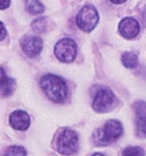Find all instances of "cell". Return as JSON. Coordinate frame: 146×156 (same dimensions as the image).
Returning a JSON list of instances; mask_svg holds the SVG:
<instances>
[{"mask_svg": "<svg viewBox=\"0 0 146 156\" xmlns=\"http://www.w3.org/2000/svg\"><path fill=\"white\" fill-rule=\"evenodd\" d=\"M54 53L61 62H71L77 55L76 42L70 38H63L55 45Z\"/></svg>", "mask_w": 146, "mask_h": 156, "instance_id": "obj_6", "label": "cell"}, {"mask_svg": "<svg viewBox=\"0 0 146 156\" xmlns=\"http://www.w3.org/2000/svg\"><path fill=\"white\" fill-rule=\"evenodd\" d=\"M122 156H145V151L140 147H127L123 150Z\"/></svg>", "mask_w": 146, "mask_h": 156, "instance_id": "obj_16", "label": "cell"}, {"mask_svg": "<svg viewBox=\"0 0 146 156\" xmlns=\"http://www.w3.org/2000/svg\"><path fill=\"white\" fill-rule=\"evenodd\" d=\"M118 31L121 33V35L124 37L125 39H134L139 34L140 31V26L139 23L134 18H124L123 20L118 25Z\"/></svg>", "mask_w": 146, "mask_h": 156, "instance_id": "obj_8", "label": "cell"}, {"mask_svg": "<svg viewBox=\"0 0 146 156\" xmlns=\"http://www.w3.org/2000/svg\"><path fill=\"white\" fill-rule=\"evenodd\" d=\"M26 8L31 14H41L45 11V6L41 4L40 0H27Z\"/></svg>", "mask_w": 146, "mask_h": 156, "instance_id": "obj_12", "label": "cell"}, {"mask_svg": "<svg viewBox=\"0 0 146 156\" xmlns=\"http://www.w3.org/2000/svg\"><path fill=\"white\" fill-rule=\"evenodd\" d=\"M91 156H104L103 154H100V153H95L93 155H91Z\"/></svg>", "mask_w": 146, "mask_h": 156, "instance_id": "obj_21", "label": "cell"}, {"mask_svg": "<svg viewBox=\"0 0 146 156\" xmlns=\"http://www.w3.org/2000/svg\"><path fill=\"white\" fill-rule=\"evenodd\" d=\"M122 62L126 68H134L138 65V56L133 52H125L122 55Z\"/></svg>", "mask_w": 146, "mask_h": 156, "instance_id": "obj_11", "label": "cell"}, {"mask_svg": "<svg viewBox=\"0 0 146 156\" xmlns=\"http://www.w3.org/2000/svg\"><path fill=\"white\" fill-rule=\"evenodd\" d=\"M98 20H100L98 12L92 5H87L82 7L76 16V23L78 28L84 32H91L93 28H96Z\"/></svg>", "mask_w": 146, "mask_h": 156, "instance_id": "obj_5", "label": "cell"}, {"mask_svg": "<svg viewBox=\"0 0 146 156\" xmlns=\"http://www.w3.org/2000/svg\"><path fill=\"white\" fill-rule=\"evenodd\" d=\"M96 143L98 146L109 144L117 141L123 135V125L118 120H109L103 128L96 132Z\"/></svg>", "mask_w": 146, "mask_h": 156, "instance_id": "obj_3", "label": "cell"}, {"mask_svg": "<svg viewBox=\"0 0 146 156\" xmlns=\"http://www.w3.org/2000/svg\"><path fill=\"white\" fill-rule=\"evenodd\" d=\"M9 125L16 130H27L31 126V117L23 110H15L9 115Z\"/></svg>", "mask_w": 146, "mask_h": 156, "instance_id": "obj_9", "label": "cell"}, {"mask_svg": "<svg viewBox=\"0 0 146 156\" xmlns=\"http://www.w3.org/2000/svg\"><path fill=\"white\" fill-rule=\"evenodd\" d=\"M21 48L27 56L35 58L41 53L43 48V41L35 35H26L21 40Z\"/></svg>", "mask_w": 146, "mask_h": 156, "instance_id": "obj_7", "label": "cell"}, {"mask_svg": "<svg viewBox=\"0 0 146 156\" xmlns=\"http://www.w3.org/2000/svg\"><path fill=\"white\" fill-rule=\"evenodd\" d=\"M116 96L114 92L108 87H100L96 92L93 102H92V108L97 113H107L111 110L116 106Z\"/></svg>", "mask_w": 146, "mask_h": 156, "instance_id": "obj_4", "label": "cell"}, {"mask_svg": "<svg viewBox=\"0 0 146 156\" xmlns=\"http://www.w3.org/2000/svg\"><path fill=\"white\" fill-rule=\"evenodd\" d=\"M48 26H49V21L48 18H39L36 20H34L32 23L33 30L36 33H45L48 31Z\"/></svg>", "mask_w": 146, "mask_h": 156, "instance_id": "obj_13", "label": "cell"}, {"mask_svg": "<svg viewBox=\"0 0 146 156\" xmlns=\"http://www.w3.org/2000/svg\"><path fill=\"white\" fill-rule=\"evenodd\" d=\"M111 2H114V4H123V2H125L126 0H110Z\"/></svg>", "mask_w": 146, "mask_h": 156, "instance_id": "obj_20", "label": "cell"}, {"mask_svg": "<svg viewBox=\"0 0 146 156\" xmlns=\"http://www.w3.org/2000/svg\"><path fill=\"white\" fill-rule=\"evenodd\" d=\"M133 109L136 112L137 117H144V119H146V102L137 101L133 105Z\"/></svg>", "mask_w": 146, "mask_h": 156, "instance_id": "obj_17", "label": "cell"}, {"mask_svg": "<svg viewBox=\"0 0 146 156\" xmlns=\"http://www.w3.org/2000/svg\"><path fill=\"white\" fill-rule=\"evenodd\" d=\"M55 148L62 155H74L78 149V135L70 128H61L55 137Z\"/></svg>", "mask_w": 146, "mask_h": 156, "instance_id": "obj_2", "label": "cell"}, {"mask_svg": "<svg viewBox=\"0 0 146 156\" xmlns=\"http://www.w3.org/2000/svg\"><path fill=\"white\" fill-rule=\"evenodd\" d=\"M15 88V81L8 78L5 69L0 67V94L4 96H9Z\"/></svg>", "mask_w": 146, "mask_h": 156, "instance_id": "obj_10", "label": "cell"}, {"mask_svg": "<svg viewBox=\"0 0 146 156\" xmlns=\"http://www.w3.org/2000/svg\"><path fill=\"white\" fill-rule=\"evenodd\" d=\"M11 5V0H0V9H6Z\"/></svg>", "mask_w": 146, "mask_h": 156, "instance_id": "obj_19", "label": "cell"}, {"mask_svg": "<svg viewBox=\"0 0 146 156\" xmlns=\"http://www.w3.org/2000/svg\"><path fill=\"white\" fill-rule=\"evenodd\" d=\"M5 156H26V150L20 146H11L6 150Z\"/></svg>", "mask_w": 146, "mask_h": 156, "instance_id": "obj_15", "label": "cell"}, {"mask_svg": "<svg viewBox=\"0 0 146 156\" xmlns=\"http://www.w3.org/2000/svg\"><path fill=\"white\" fill-rule=\"evenodd\" d=\"M40 86L50 101L62 103L68 98V86L62 78L54 74H46L40 80Z\"/></svg>", "mask_w": 146, "mask_h": 156, "instance_id": "obj_1", "label": "cell"}, {"mask_svg": "<svg viewBox=\"0 0 146 156\" xmlns=\"http://www.w3.org/2000/svg\"><path fill=\"white\" fill-rule=\"evenodd\" d=\"M136 133L139 137H146V119L144 117H137L136 122Z\"/></svg>", "mask_w": 146, "mask_h": 156, "instance_id": "obj_14", "label": "cell"}, {"mask_svg": "<svg viewBox=\"0 0 146 156\" xmlns=\"http://www.w3.org/2000/svg\"><path fill=\"white\" fill-rule=\"evenodd\" d=\"M6 35H7V31H6V28H5V25H4V23L0 21V41L5 39Z\"/></svg>", "mask_w": 146, "mask_h": 156, "instance_id": "obj_18", "label": "cell"}]
</instances>
